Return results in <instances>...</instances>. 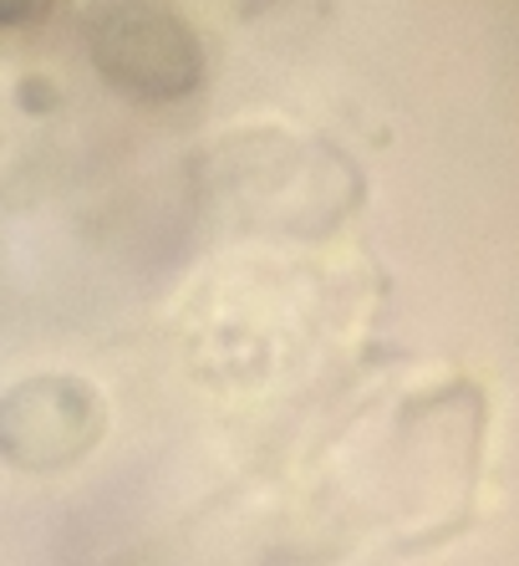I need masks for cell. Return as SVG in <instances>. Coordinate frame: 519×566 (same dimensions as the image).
Listing matches in <instances>:
<instances>
[{"label":"cell","instance_id":"obj_2","mask_svg":"<svg viewBox=\"0 0 519 566\" xmlns=\"http://www.w3.org/2000/svg\"><path fill=\"white\" fill-rule=\"evenodd\" d=\"M46 11V0H0V27H27Z\"/></svg>","mask_w":519,"mask_h":566},{"label":"cell","instance_id":"obj_1","mask_svg":"<svg viewBox=\"0 0 519 566\" xmlns=\"http://www.w3.org/2000/svg\"><path fill=\"white\" fill-rule=\"evenodd\" d=\"M92 52L97 66L117 87L148 97H183L199 82V52L189 31L173 21L169 11H153V6H117L97 21V36H92Z\"/></svg>","mask_w":519,"mask_h":566}]
</instances>
